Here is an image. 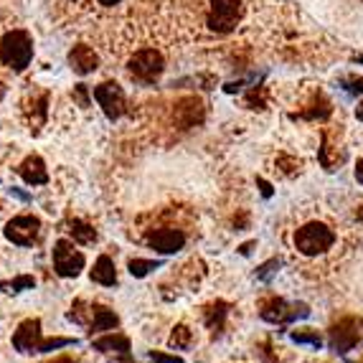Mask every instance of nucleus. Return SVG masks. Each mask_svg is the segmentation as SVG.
<instances>
[{
	"mask_svg": "<svg viewBox=\"0 0 363 363\" xmlns=\"http://www.w3.org/2000/svg\"><path fill=\"white\" fill-rule=\"evenodd\" d=\"M356 181L363 183V163L361 160H358V165H356Z\"/></svg>",
	"mask_w": 363,
	"mask_h": 363,
	"instance_id": "c85d7f7f",
	"label": "nucleus"
},
{
	"mask_svg": "<svg viewBox=\"0 0 363 363\" xmlns=\"http://www.w3.org/2000/svg\"><path fill=\"white\" fill-rule=\"evenodd\" d=\"M163 264L160 259H140V257H135V259L128 262V269L133 277H147V274L152 272V269H157V267Z\"/></svg>",
	"mask_w": 363,
	"mask_h": 363,
	"instance_id": "aec40b11",
	"label": "nucleus"
},
{
	"mask_svg": "<svg viewBox=\"0 0 363 363\" xmlns=\"http://www.w3.org/2000/svg\"><path fill=\"white\" fill-rule=\"evenodd\" d=\"M292 340H295L297 345H303V343H308V345H313V348H320L323 345V338L318 335V330H295L292 333Z\"/></svg>",
	"mask_w": 363,
	"mask_h": 363,
	"instance_id": "5701e85b",
	"label": "nucleus"
},
{
	"mask_svg": "<svg viewBox=\"0 0 363 363\" xmlns=\"http://www.w3.org/2000/svg\"><path fill=\"white\" fill-rule=\"evenodd\" d=\"M262 320L267 323H279V325H287L292 320H300V318H308L310 315V308L305 303H297L292 308H287V303L282 297H272V300H267L259 310Z\"/></svg>",
	"mask_w": 363,
	"mask_h": 363,
	"instance_id": "0eeeda50",
	"label": "nucleus"
},
{
	"mask_svg": "<svg viewBox=\"0 0 363 363\" xmlns=\"http://www.w3.org/2000/svg\"><path fill=\"white\" fill-rule=\"evenodd\" d=\"M358 340H361V320L356 318H343L328 330V345L333 353L353 351Z\"/></svg>",
	"mask_w": 363,
	"mask_h": 363,
	"instance_id": "423d86ee",
	"label": "nucleus"
},
{
	"mask_svg": "<svg viewBox=\"0 0 363 363\" xmlns=\"http://www.w3.org/2000/svg\"><path fill=\"white\" fill-rule=\"evenodd\" d=\"M191 343H194V333H191V328L188 325H176V330L170 333V340L168 345L173 348V351H186V348H191Z\"/></svg>",
	"mask_w": 363,
	"mask_h": 363,
	"instance_id": "6ab92c4d",
	"label": "nucleus"
},
{
	"mask_svg": "<svg viewBox=\"0 0 363 363\" xmlns=\"http://www.w3.org/2000/svg\"><path fill=\"white\" fill-rule=\"evenodd\" d=\"M18 176L23 178L28 186H43L49 181V170H46V163H43L38 155H28L23 163L18 165Z\"/></svg>",
	"mask_w": 363,
	"mask_h": 363,
	"instance_id": "ddd939ff",
	"label": "nucleus"
},
{
	"mask_svg": "<svg viewBox=\"0 0 363 363\" xmlns=\"http://www.w3.org/2000/svg\"><path fill=\"white\" fill-rule=\"evenodd\" d=\"M186 244V234L181 229H157L147 234V247L160 252V255H176Z\"/></svg>",
	"mask_w": 363,
	"mask_h": 363,
	"instance_id": "9b49d317",
	"label": "nucleus"
},
{
	"mask_svg": "<svg viewBox=\"0 0 363 363\" xmlns=\"http://www.w3.org/2000/svg\"><path fill=\"white\" fill-rule=\"evenodd\" d=\"M97 3H99V6H117V3H120V0H97Z\"/></svg>",
	"mask_w": 363,
	"mask_h": 363,
	"instance_id": "c756f323",
	"label": "nucleus"
},
{
	"mask_svg": "<svg viewBox=\"0 0 363 363\" xmlns=\"http://www.w3.org/2000/svg\"><path fill=\"white\" fill-rule=\"evenodd\" d=\"M356 117H358V120H363V104H358V109H356Z\"/></svg>",
	"mask_w": 363,
	"mask_h": 363,
	"instance_id": "7c9ffc66",
	"label": "nucleus"
},
{
	"mask_svg": "<svg viewBox=\"0 0 363 363\" xmlns=\"http://www.w3.org/2000/svg\"><path fill=\"white\" fill-rule=\"evenodd\" d=\"M120 325V318H117L115 310H109L107 305H91V320H89V335L104 333V330H115Z\"/></svg>",
	"mask_w": 363,
	"mask_h": 363,
	"instance_id": "4468645a",
	"label": "nucleus"
},
{
	"mask_svg": "<svg viewBox=\"0 0 363 363\" xmlns=\"http://www.w3.org/2000/svg\"><path fill=\"white\" fill-rule=\"evenodd\" d=\"M125 363H133V361H125Z\"/></svg>",
	"mask_w": 363,
	"mask_h": 363,
	"instance_id": "473e14b6",
	"label": "nucleus"
},
{
	"mask_svg": "<svg viewBox=\"0 0 363 363\" xmlns=\"http://www.w3.org/2000/svg\"><path fill=\"white\" fill-rule=\"evenodd\" d=\"M226 315H229V303H224V300H216V303H211L203 310V320H206L208 330H211L213 335H218L224 330Z\"/></svg>",
	"mask_w": 363,
	"mask_h": 363,
	"instance_id": "f3484780",
	"label": "nucleus"
},
{
	"mask_svg": "<svg viewBox=\"0 0 363 363\" xmlns=\"http://www.w3.org/2000/svg\"><path fill=\"white\" fill-rule=\"evenodd\" d=\"M335 244V234L328 229L320 221H313V224H305L303 229H297L295 234V247L303 252L305 257L323 255Z\"/></svg>",
	"mask_w": 363,
	"mask_h": 363,
	"instance_id": "7ed1b4c3",
	"label": "nucleus"
},
{
	"mask_svg": "<svg viewBox=\"0 0 363 363\" xmlns=\"http://www.w3.org/2000/svg\"><path fill=\"white\" fill-rule=\"evenodd\" d=\"M91 348L102 353H117L122 361H130V338L120 333H107L102 338L91 340Z\"/></svg>",
	"mask_w": 363,
	"mask_h": 363,
	"instance_id": "f8f14e48",
	"label": "nucleus"
},
{
	"mask_svg": "<svg viewBox=\"0 0 363 363\" xmlns=\"http://www.w3.org/2000/svg\"><path fill=\"white\" fill-rule=\"evenodd\" d=\"M46 363H77L72 356H59V358H54V361H46Z\"/></svg>",
	"mask_w": 363,
	"mask_h": 363,
	"instance_id": "cd10ccee",
	"label": "nucleus"
},
{
	"mask_svg": "<svg viewBox=\"0 0 363 363\" xmlns=\"http://www.w3.org/2000/svg\"><path fill=\"white\" fill-rule=\"evenodd\" d=\"M257 183H259V188H262V196H264V199H269V196H272V186H269L267 181H262V178Z\"/></svg>",
	"mask_w": 363,
	"mask_h": 363,
	"instance_id": "a878e982",
	"label": "nucleus"
},
{
	"mask_svg": "<svg viewBox=\"0 0 363 363\" xmlns=\"http://www.w3.org/2000/svg\"><path fill=\"white\" fill-rule=\"evenodd\" d=\"M33 285H36V279L30 277V274H21V277L16 279H8V282H0V290L3 292H23V290H33Z\"/></svg>",
	"mask_w": 363,
	"mask_h": 363,
	"instance_id": "4be33fe9",
	"label": "nucleus"
},
{
	"mask_svg": "<svg viewBox=\"0 0 363 363\" xmlns=\"http://www.w3.org/2000/svg\"><path fill=\"white\" fill-rule=\"evenodd\" d=\"M160 72H163V56L152 49L138 51V54L130 59V74L143 79V82H152Z\"/></svg>",
	"mask_w": 363,
	"mask_h": 363,
	"instance_id": "9d476101",
	"label": "nucleus"
},
{
	"mask_svg": "<svg viewBox=\"0 0 363 363\" xmlns=\"http://www.w3.org/2000/svg\"><path fill=\"white\" fill-rule=\"evenodd\" d=\"M361 363H363V361H361Z\"/></svg>",
	"mask_w": 363,
	"mask_h": 363,
	"instance_id": "72a5a7b5",
	"label": "nucleus"
},
{
	"mask_svg": "<svg viewBox=\"0 0 363 363\" xmlns=\"http://www.w3.org/2000/svg\"><path fill=\"white\" fill-rule=\"evenodd\" d=\"M33 59V43L26 30H11L0 41V61L13 72H23Z\"/></svg>",
	"mask_w": 363,
	"mask_h": 363,
	"instance_id": "f03ea898",
	"label": "nucleus"
},
{
	"mask_svg": "<svg viewBox=\"0 0 363 363\" xmlns=\"http://www.w3.org/2000/svg\"><path fill=\"white\" fill-rule=\"evenodd\" d=\"M69 64H72V69L77 74H91L94 69H97L99 59L97 54H94V49L91 46H84V43H79V46H74L72 54H69Z\"/></svg>",
	"mask_w": 363,
	"mask_h": 363,
	"instance_id": "2eb2a0df",
	"label": "nucleus"
},
{
	"mask_svg": "<svg viewBox=\"0 0 363 363\" xmlns=\"http://www.w3.org/2000/svg\"><path fill=\"white\" fill-rule=\"evenodd\" d=\"M242 16V6L239 0H211V13H208V26L211 30H218V33H229L236 26Z\"/></svg>",
	"mask_w": 363,
	"mask_h": 363,
	"instance_id": "6e6552de",
	"label": "nucleus"
},
{
	"mask_svg": "<svg viewBox=\"0 0 363 363\" xmlns=\"http://www.w3.org/2000/svg\"><path fill=\"white\" fill-rule=\"evenodd\" d=\"M67 231L72 234L74 242L79 244H94L97 242V231H94V226L86 224V221H82V218H72L67 224Z\"/></svg>",
	"mask_w": 363,
	"mask_h": 363,
	"instance_id": "a211bd4d",
	"label": "nucleus"
},
{
	"mask_svg": "<svg viewBox=\"0 0 363 363\" xmlns=\"http://www.w3.org/2000/svg\"><path fill=\"white\" fill-rule=\"evenodd\" d=\"M3 94H6V86L0 84V99H3Z\"/></svg>",
	"mask_w": 363,
	"mask_h": 363,
	"instance_id": "2f4dec72",
	"label": "nucleus"
},
{
	"mask_svg": "<svg viewBox=\"0 0 363 363\" xmlns=\"http://www.w3.org/2000/svg\"><path fill=\"white\" fill-rule=\"evenodd\" d=\"M94 99L99 102V107L109 120H120L122 112H125V91L115 82H104V84L94 86Z\"/></svg>",
	"mask_w": 363,
	"mask_h": 363,
	"instance_id": "1a4fd4ad",
	"label": "nucleus"
},
{
	"mask_svg": "<svg viewBox=\"0 0 363 363\" xmlns=\"http://www.w3.org/2000/svg\"><path fill=\"white\" fill-rule=\"evenodd\" d=\"M67 318L72 323H77V325H89V320H91V305H86L84 300H77V303L72 305V310L67 313Z\"/></svg>",
	"mask_w": 363,
	"mask_h": 363,
	"instance_id": "412c9836",
	"label": "nucleus"
},
{
	"mask_svg": "<svg viewBox=\"0 0 363 363\" xmlns=\"http://www.w3.org/2000/svg\"><path fill=\"white\" fill-rule=\"evenodd\" d=\"M84 264H86L84 255L74 249V242L59 239V242L54 244V269L59 277H64V279L79 277L82 269H84Z\"/></svg>",
	"mask_w": 363,
	"mask_h": 363,
	"instance_id": "39448f33",
	"label": "nucleus"
},
{
	"mask_svg": "<svg viewBox=\"0 0 363 363\" xmlns=\"http://www.w3.org/2000/svg\"><path fill=\"white\" fill-rule=\"evenodd\" d=\"M89 277H91V282H97V285H102V287H115L117 285V269H115L112 257L109 255L97 257V262H94V267H91Z\"/></svg>",
	"mask_w": 363,
	"mask_h": 363,
	"instance_id": "dca6fc26",
	"label": "nucleus"
},
{
	"mask_svg": "<svg viewBox=\"0 0 363 363\" xmlns=\"http://www.w3.org/2000/svg\"><path fill=\"white\" fill-rule=\"evenodd\" d=\"M8 242H13L16 247H33L41 236V221L30 213H21V216H13L11 221L3 229Z\"/></svg>",
	"mask_w": 363,
	"mask_h": 363,
	"instance_id": "20e7f679",
	"label": "nucleus"
},
{
	"mask_svg": "<svg viewBox=\"0 0 363 363\" xmlns=\"http://www.w3.org/2000/svg\"><path fill=\"white\" fill-rule=\"evenodd\" d=\"M67 345H77V338H43L41 335V320L28 318L18 325L13 333V348L18 353H51Z\"/></svg>",
	"mask_w": 363,
	"mask_h": 363,
	"instance_id": "f257e3e1",
	"label": "nucleus"
},
{
	"mask_svg": "<svg viewBox=\"0 0 363 363\" xmlns=\"http://www.w3.org/2000/svg\"><path fill=\"white\" fill-rule=\"evenodd\" d=\"M274 267H279V259H269L267 264H262L259 272H257V277H259V279H269V274L274 272Z\"/></svg>",
	"mask_w": 363,
	"mask_h": 363,
	"instance_id": "393cba45",
	"label": "nucleus"
},
{
	"mask_svg": "<svg viewBox=\"0 0 363 363\" xmlns=\"http://www.w3.org/2000/svg\"><path fill=\"white\" fill-rule=\"evenodd\" d=\"M152 363H183L181 356H168V353H160V351H150L147 353Z\"/></svg>",
	"mask_w": 363,
	"mask_h": 363,
	"instance_id": "b1692460",
	"label": "nucleus"
},
{
	"mask_svg": "<svg viewBox=\"0 0 363 363\" xmlns=\"http://www.w3.org/2000/svg\"><path fill=\"white\" fill-rule=\"evenodd\" d=\"M348 91H353V94H363V79H356V82L348 86Z\"/></svg>",
	"mask_w": 363,
	"mask_h": 363,
	"instance_id": "bb28decb",
	"label": "nucleus"
}]
</instances>
